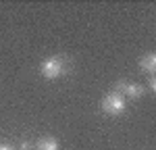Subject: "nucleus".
<instances>
[{
	"label": "nucleus",
	"mask_w": 156,
	"mask_h": 150,
	"mask_svg": "<svg viewBox=\"0 0 156 150\" xmlns=\"http://www.w3.org/2000/svg\"><path fill=\"white\" fill-rule=\"evenodd\" d=\"M102 109L106 115H123L125 112V98L121 96L119 92H112V94H108L106 98L102 100Z\"/></svg>",
	"instance_id": "f257e3e1"
},
{
	"label": "nucleus",
	"mask_w": 156,
	"mask_h": 150,
	"mask_svg": "<svg viewBox=\"0 0 156 150\" xmlns=\"http://www.w3.org/2000/svg\"><path fill=\"white\" fill-rule=\"evenodd\" d=\"M65 73V61L60 56H54V59H48V61L42 62V75L46 79H54V77H60Z\"/></svg>",
	"instance_id": "f03ea898"
},
{
	"label": "nucleus",
	"mask_w": 156,
	"mask_h": 150,
	"mask_svg": "<svg viewBox=\"0 0 156 150\" xmlns=\"http://www.w3.org/2000/svg\"><path fill=\"white\" fill-rule=\"evenodd\" d=\"M117 90L123 92V96H129V98H137L144 94V88L137 86V84H129V81H119L117 84Z\"/></svg>",
	"instance_id": "7ed1b4c3"
},
{
	"label": "nucleus",
	"mask_w": 156,
	"mask_h": 150,
	"mask_svg": "<svg viewBox=\"0 0 156 150\" xmlns=\"http://www.w3.org/2000/svg\"><path fill=\"white\" fill-rule=\"evenodd\" d=\"M140 69H144L146 73H154L156 71V54H148L144 59H140Z\"/></svg>",
	"instance_id": "20e7f679"
},
{
	"label": "nucleus",
	"mask_w": 156,
	"mask_h": 150,
	"mask_svg": "<svg viewBox=\"0 0 156 150\" xmlns=\"http://www.w3.org/2000/svg\"><path fill=\"white\" fill-rule=\"evenodd\" d=\"M60 144L56 138H44V140H40L37 142V150H58Z\"/></svg>",
	"instance_id": "39448f33"
},
{
	"label": "nucleus",
	"mask_w": 156,
	"mask_h": 150,
	"mask_svg": "<svg viewBox=\"0 0 156 150\" xmlns=\"http://www.w3.org/2000/svg\"><path fill=\"white\" fill-rule=\"evenodd\" d=\"M21 150H31V146H29V142H23V144H21Z\"/></svg>",
	"instance_id": "423d86ee"
},
{
	"label": "nucleus",
	"mask_w": 156,
	"mask_h": 150,
	"mask_svg": "<svg viewBox=\"0 0 156 150\" xmlns=\"http://www.w3.org/2000/svg\"><path fill=\"white\" fill-rule=\"evenodd\" d=\"M150 90H156V81H154V77H150Z\"/></svg>",
	"instance_id": "0eeeda50"
},
{
	"label": "nucleus",
	"mask_w": 156,
	"mask_h": 150,
	"mask_svg": "<svg viewBox=\"0 0 156 150\" xmlns=\"http://www.w3.org/2000/svg\"><path fill=\"white\" fill-rule=\"evenodd\" d=\"M0 150H15L12 146H0Z\"/></svg>",
	"instance_id": "6e6552de"
}]
</instances>
